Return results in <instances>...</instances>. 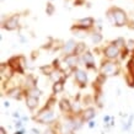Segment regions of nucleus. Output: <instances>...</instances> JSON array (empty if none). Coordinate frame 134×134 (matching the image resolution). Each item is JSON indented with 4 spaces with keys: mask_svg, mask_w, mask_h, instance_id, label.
<instances>
[{
    "mask_svg": "<svg viewBox=\"0 0 134 134\" xmlns=\"http://www.w3.org/2000/svg\"><path fill=\"white\" fill-rule=\"evenodd\" d=\"M29 95H32V96H36V97H40L41 96V91L37 89V87H33L32 90L29 91Z\"/></svg>",
    "mask_w": 134,
    "mask_h": 134,
    "instance_id": "nucleus-22",
    "label": "nucleus"
},
{
    "mask_svg": "<svg viewBox=\"0 0 134 134\" xmlns=\"http://www.w3.org/2000/svg\"><path fill=\"white\" fill-rule=\"evenodd\" d=\"M19 21H20V15L15 14L9 16L6 20H3V29L8 30V31H14L19 27Z\"/></svg>",
    "mask_w": 134,
    "mask_h": 134,
    "instance_id": "nucleus-6",
    "label": "nucleus"
},
{
    "mask_svg": "<svg viewBox=\"0 0 134 134\" xmlns=\"http://www.w3.org/2000/svg\"><path fill=\"white\" fill-rule=\"evenodd\" d=\"M0 134H6V132H5V128H4V127H1V128H0Z\"/></svg>",
    "mask_w": 134,
    "mask_h": 134,
    "instance_id": "nucleus-24",
    "label": "nucleus"
},
{
    "mask_svg": "<svg viewBox=\"0 0 134 134\" xmlns=\"http://www.w3.org/2000/svg\"><path fill=\"white\" fill-rule=\"evenodd\" d=\"M73 71H74L75 81L77 82V85L80 86V87H85L86 82H87V73L84 69H80V68H76Z\"/></svg>",
    "mask_w": 134,
    "mask_h": 134,
    "instance_id": "nucleus-8",
    "label": "nucleus"
},
{
    "mask_svg": "<svg viewBox=\"0 0 134 134\" xmlns=\"http://www.w3.org/2000/svg\"><path fill=\"white\" fill-rule=\"evenodd\" d=\"M75 26L81 30H85V31H90L95 26V20L92 17H85V19H81V20H77L75 22Z\"/></svg>",
    "mask_w": 134,
    "mask_h": 134,
    "instance_id": "nucleus-9",
    "label": "nucleus"
},
{
    "mask_svg": "<svg viewBox=\"0 0 134 134\" xmlns=\"http://www.w3.org/2000/svg\"><path fill=\"white\" fill-rule=\"evenodd\" d=\"M41 70H42V73H43V74H46V75H49V76H51V75H52V74L54 73L57 69H55V66H54L53 64H49V65H44V66H42Z\"/></svg>",
    "mask_w": 134,
    "mask_h": 134,
    "instance_id": "nucleus-17",
    "label": "nucleus"
},
{
    "mask_svg": "<svg viewBox=\"0 0 134 134\" xmlns=\"http://www.w3.org/2000/svg\"><path fill=\"white\" fill-rule=\"evenodd\" d=\"M59 108L63 113H66V114H70L73 113V103L69 101V98H62L59 101Z\"/></svg>",
    "mask_w": 134,
    "mask_h": 134,
    "instance_id": "nucleus-10",
    "label": "nucleus"
},
{
    "mask_svg": "<svg viewBox=\"0 0 134 134\" xmlns=\"http://www.w3.org/2000/svg\"><path fill=\"white\" fill-rule=\"evenodd\" d=\"M76 47V43L74 41H68L65 44H63V52L65 53V55H70L74 53V49Z\"/></svg>",
    "mask_w": 134,
    "mask_h": 134,
    "instance_id": "nucleus-14",
    "label": "nucleus"
},
{
    "mask_svg": "<svg viewBox=\"0 0 134 134\" xmlns=\"http://www.w3.org/2000/svg\"><path fill=\"white\" fill-rule=\"evenodd\" d=\"M54 10H55V8H54V5L52 4V3H48L47 4V6H46V12H47V15H53L54 14Z\"/></svg>",
    "mask_w": 134,
    "mask_h": 134,
    "instance_id": "nucleus-21",
    "label": "nucleus"
},
{
    "mask_svg": "<svg viewBox=\"0 0 134 134\" xmlns=\"http://www.w3.org/2000/svg\"><path fill=\"white\" fill-rule=\"evenodd\" d=\"M122 51L123 49L113 41L103 48V55H105V58L107 60H116L117 58L121 57Z\"/></svg>",
    "mask_w": 134,
    "mask_h": 134,
    "instance_id": "nucleus-2",
    "label": "nucleus"
},
{
    "mask_svg": "<svg viewBox=\"0 0 134 134\" xmlns=\"http://www.w3.org/2000/svg\"><path fill=\"white\" fill-rule=\"evenodd\" d=\"M63 90H64V81H57V82H54V84H53V87H52L53 95L60 93Z\"/></svg>",
    "mask_w": 134,
    "mask_h": 134,
    "instance_id": "nucleus-16",
    "label": "nucleus"
},
{
    "mask_svg": "<svg viewBox=\"0 0 134 134\" xmlns=\"http://www.w3.org/2000/svg\"><path fill=\"white\" fill-rule=\"evenodd\" d=\"M42 134H57V132L53 129V128H48V129H46Z\"/></svg>",
    "mask_w": 134,
    "mask_h": 134,
    "instance_id": "nucleus-23",
    "label": "nucleus"
},
{
    "mask_svg": "<svg viewBox=\"0 0 134 134\" xmlns=\"http://www.w3.org/2000/svg\"><path fill=\"white\" fill-rule=\"evenodd\" d=\"M40 97H36V96H32V95H27L26 96V106H27V108L31 111H35L38 107V102H40V100H38Z\"/></svg>",
    "mask_w": 134,
    "mask_h": 134,
    "instance_id": "nucleus-12",
    "label": "nucleus"
},
{
    "mask_svg": "<svg viewBox=\"0 0 134 134\" xmlns=\"http://www.w3.org/2000/svg\"><path fill=\"white\" fill-rule=\"evenodd\" d=\"M91 40H92L93 43L98 44V43L102 41V35H101L100 32H93V35L91 36Z\"/></svg>",
    "mask_w": 134,
    "mask_h": 134,
    "instance_id": "nucleus-20",
    "label": "nucleus"
},
{
    "mask_svg": "<svg viewBox=\"0 0 134 134\" xmlns=\"http://www.w3.org/2000/svg\"><path fill=\"white\" fill-rule=\"evenodd\" d=\"M82 63L86 65V68L89 69H93L95 68V59H93V54H91L90 52H85L81 55Z\"/></svg>",
    "mask_w": 134,
    "mask_h": 134,
    "instance_id": "nucleus-11",
    "label": "nucleus"
},
{
    "mask_svg": "<svg viewBox=\"0 0 134 134\" xmlns=\"http://www.w3.org/2000/svg\"><path fill=\"white\" fill-rule=\"evenodd\" d=\"M119 64L113 60H106L102 62L101 66H100V74H103L105 76H112V75H117L119 74Z\"/></svg>",
    "mask_w": 134,
    "mask_h": 134,
    "instance_id": "nucleus-3",
    "label": "nucleus"
},
{
    "mask_svg": "<svg viewBox=\"0 0 134 134\" xmlns=\"http://www.w3.org/2000/svg\"><path fill=\"white\" fill-rule=\"evenodd\" d=\"M6 63L11 66L12 70H14L15 73L20 74V75H24L25 74L26 59H25L24 55H15V57H11Z\"/></svg>",
    "mask_w": 134,
    "mask_h": 134,
    "instance_id": "nucleus-4",
    "label": "nucleus"
},
{
    "mask_svg": "<svg viewBox=\"0 0 134 134\" xmlns=\"http://www.w3.org/2000/svg\"><path fill=\"white\" fill-rule=\"evenodd\" d=\"M96 114V110L93 107H87L86 110L82 111V113L80 114V118L82 119V122H89L90 119H92Z\"/></svg>",
    "mask_w": 134,
    "mask_h": 134,
    "instance_id": "nucleus-13",
    "label": "nucleus"
},
{
    "mask_svg": "<svg viewBox=\"0 0 134 134\" xmlns=\"http://www.w3.org/2000/svg\"><path fill=\"white\" fill-rule=\"evenodd\" d=\"M107 15V19L111 21V24L113 26H117V27H122V26H127L128 24V16H127V12L121 8H111L107 10L106 12Z\"/></svg>",
    "mask_w": 134,
    "mask_h": 134,
    "instance_id": "nucleus-1",
    "label": "nucleus"
},
{
    "mask_svg": "<svg viewBox=\"0 0 134 134\" xmlns=\"http://www.w3.org/2000/svg\"><path fill=\"white\" fill-rule=\"evenodd\" d=\"M36 122L41 123V124H52L54 122V113L53 110H41L37 116L33 117Z\"/></svg>",
    "mask_w": 134,
    "mask_h": 134,
    "instance_id": "nucleus-5",
    "label": "nucleus"
},
{
    "mask_svg": "<svg viewBox=\"0 0 134 134\" xmlns=\"http://www.w3.org/2000/svg\"><path fill=\"white\" fill-rule=\"evenodd\" d=\"M124 80H126V82L130 87H134V75H132V74H129L127 71V74L124 75Z\"/></svg>",
    "mask_w": 134,
    "mask_h": 134,
    "instance_id": "nucleus-19",
    "label": "nucleus"
},
{
    "mask_svg": "<svg viewBox=\"0 0 134 134\" xmlns=\"http://www.w3.org/2000/svg\"><path fill=\"white\" fill-rule=\"evenodd\" d=\"M15 71L12 70V68L8 63H3L1 66H0V75H1V84H4V82L9 81L10 79L15 76Z\"/></svg>",
    "mask_w": 134,
    "mask_h": 134,
    "instance_id": "nucleus-7",
    "label": "nucleus"
},
{
    "mask_svg": "<svg viewBox=\"0 0 134 134\" xmlns=\"http://www.w3.org/2000/svg\"><path fill=\"white\" fill-rule=\"evenodd\" d=\"M86 52V44L85 43H82V42H80V43H76V47H75V49H74V55H82L84 53Z\"/></svg>",
    "mask_w": 134,
    "mask_h": 134,
    "instance_id": "nucleus-15",
    "label": "nucleus"
},
{
    "mask_svg": "<svg viewBox=\"0 0 134 134\" xmlns=\"http://www.w3.org/2000/svg\"><path fill=\"white\" fill-rule=\"evenodd\" d=\"M127 71H128L129 74H132V75H134V54H133V57L128 60V64H127Z\"/></svg>",
    "mask_w": 134,
    "mask_h": 134,
    "instance_id": "nucleus-18",
    "label": "nucleus"
}]
</instances>
